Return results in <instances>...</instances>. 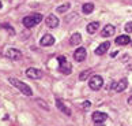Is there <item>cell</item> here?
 Wrapping results in <instances>:
<instances>
[{
  "label": "cell",
  "instance_id": "6da1fadb",
  "mask_svg": "<svg viewBox=\"0 0 132 126\" xmlns=\"http://www.w3.org/2000/svg\"><path fill=\"white\" fill-rule=\"evenodd\" d=\"M8 82H10V84H11L12 86H15L16 89H19L25 96H31V95H33L31 88H30V86H29L27 84H25L23 81H19V80H16V78H14V77H10V78H8Z\"/></svg>",
  "mask_w": 132,
  "mask_h": 126
},
{
  "label": "cell",
  "instance_id": "7a4b0ae2",
  "mask_svg": "<svg viewBox=\"0 0 132 126\" xmlns=\"http://www.w3.org/2000/svg\"><path fill=\"white\" fill-rule=\"evenodd\" d=\"M42 21V15L41 14H31V15H27L23 18V25H25L27 29H30V27H34L37 25V23H40Z\"/></svg>",
  "mask_w": 132,
  "mask_h": 126
},
{
  "label": "cell",
  "instance_id": "3957f363",
  "mask_svg": "<svg viewBox=\"0 0 132 126\" xmlns=\"http://www.w3.org/2000/svg\"><path fill=\"white\" fill-rule=\"evenodd\" d=\"M57 60H59V63H60V66H59V70H60V71L63 73V74H65V75L71 74V71H72V66L67 62L65 56H59V58H57Z\"/></svg>",
  "mask_w": 132,
  "mask_h": 126
},
{
  "label": "cell",
  "instance_id": "277c9868",
  "mask_svg": "<svg viewBox=\"0 0 132 126\" xmlns=\"http://www.w3.org/2000/svg\"><path fill=\"white\" fill-rule=\"evenodd\" d=\"M102 85H104V80H102L101 75H93L89 81V86L93 90H100L102 88Z\"/></svg>",
  "mask_w": 132,
  "mask_h": 126
},
{
  "label": "cell",
  "instance_id": "5b68a950",
  "mask_svg": "<svg viewBox=\"0 0 132 126\" xmlns=\"http://www.w3.org/2000/svg\"><path fill=\"white\" fill-rule=\"evenodd\" d=\"M6 56L12 60H19L22 58V52L19 50H15V48H8L6 51Z\"/></svg>",
  "mask_w": 132,
  "mask_h": 126
},
{
  "label": "cell",
  "instance_id": "8992f818",
  "mask_svg": "<svg viewBox=\"0 0 132 126\" xmlns=\"http://www.w3.org/2000/svg\"><path fill=\"white\" fill-rule=\"evenodd\" d=\"M26 75L31 80H40L42 77V71L38 69H34V67H30V69L26 70Z\"/></svg>",
  "mask_w": 132,
  "mask_h": 126
},
{
  "label": "cell",
  "instance_id": "52a82bcc",
  "mask_svg": "<svg viewBox=\"0 0 132 126\" xmlns=\"http://www.w3.org/2000/svg\"><path fill=\"white\" fill-rule=\"evenodd\" d=\"M86 54H87V52H86L85 48L79 47V48H78V50L74 52V59H75L76 62H83V60L86 59Z\"/></svg>",
  "mask_w": 132,
  "mask_h": 126
},
{
  "label": "cell",
  "instance_id": "ba28073f",
  "mask_svg": "<svg viewBox=\"0 0 132 126\" xmlns=\"http://www.w3.org/2000/svg\"><path fill=\"white\" fill-rule=\"evenodd\" d=\"M106 119H108V115H106L105 113L95 111V113L93 114V121H94V123H104Z\"/></svg>",
  "mask_w": 132,
  "mask_h": 126
},
{
  "label": "cell",
  "instance_id": "9c48e42d",
  "mask_svg": "<svg viewBox=\"0 0 132 126\" xmlns=\"http://www.w3.org/2000/svg\"><path fill=\"white\" fill-rule=\"evenodd\" d=\"M45 23L48 27H56L59 25V18L56 15H53V14H51V15H48L45 18Z\"/></svg>",
  "mask_w": 132,
  "mask_h": 126
},
{
  "label": "cell",
  "instance_id": "30bf717a",
  "mask_svg": "<svg viewBox=\"0 0 132 126\" xmlns=\"http://www.w3.org/2000/svg\"><path fill=\"white\" fill-rule=\"evenodd\" d=\"M109 48H110V43L109 41H105V43H102L101 45H98V47L95 48V54L101 56V55L106 54V51L109 50Z\"/></svg>",
  "mask_w": 132,
  "mask_h": 126
},
{
  "label": "cell",
  "instance_id": "8fae6325",
  "mask_svg": "<svg viewBox=\"0 0 132 126\" xmlns=\"http://www.w3.org/2000/svg\"><path fill=\"white\" fill-rule=\"evenodd\" d=\"M40 43H41V45H44V47H51V45L55 44V37H53L52 34H45L41 38Z\"/></svg>",
  "mask_w": 132,
  "mask_h": 126
},
{
  "label": "cell",
  "instance_id": "7c38bea8",
  "mask_svg": "<svg viewBox=\"0 0 132 126\" xmlns=\"http://www.w3.org/2000/svg\"><path fill=\"white\" fill-rule=\"evenodd\" d=\"M114 32H116V29H114L113 25H106L101 34H102V37H110V36L114 34Z\"/></svg>",
  "mask_w": 132,
  "mask_h": 126
},
{
  "label": "cell",
  "instance_id": "4fadbf2b",
  "mask_svg": "<svg viewBox=\"0 0 132 126\" xmlns=\"http://www.w3.org/2000/svg\"><path fill=\"white\" fill-rule=\"evenodd\" d=\"M127 86H128V81H127L125 78H123V80H120V81H119V82H117V84L114 85V90L120 93V92L125 90Z\"/></svg>",
  "mask_w": 132,
  "mask_h": 126
},
{
  "label": "cell",
  "instance_id": "5bb4252c",
  "mask_svg": "<svg viewBox=\"0 0 132 126\" xmlns=\"http://www.w3.org/2000/svg\"><path fill=\"white\" fill-rule=\"evenodd\" d=\"M128 43H131V38H129V36H127V34L119 36L116 38V44L117 45H127Z\"/></svg>",
  "mask_w": 132,
  "mask_h": 126
},
{
  "label": "cell",
  "instance_id": "9a60e30c",
  "mask_svg": "<svg viewBox=\"0 0 132 126\" xmlns=\"http://www.w3.org/2000/svg\"><path fill=\"white\" fill-rule=\"evenodd\" d=\"M80 43H82L80 33H74V34L71 36V38H70V44L71 45H79Z\"/></svg>",
  "mask_w": 132,
  "mask_h": 126
},
{
  "label": "cell",
  "instance_id": "2e32d148",
  "mask_svg": "<svg viewBox=\"0 0 132 126\" xmlns=\"http://www.w3.org/2000/svg\"><path fill=\"white\" fill-rule=\"evenodd\" d=\"M98 27H100V22H91L87 25L86 30H87V33H90V34H94V33L98 30Z\"/></svg>",
  "mask_w": 132,
  "mask_h": 126
},
{
  "label": "cell",
  "instance_id": "e0dca14e",
  "mask_svg": "<svg viewBox=\"0 0 132 126\" xmlns=\"http://www.w3.org/2000/svg\"><path fill=\"white\" fill-rule=\"evenodd\" d=\"M82 11H83V14L89 15V14H91L93 11H94V4L93 3H85L82 6Z\"/></svg>",
  "mask_w": 132,
  "mask_h": 126
},
{
  "label": "cell",
  "instance_id": "ac0fdd59",
  "mask_svg": "<svg viewBox=\"0 0 132 126\" xmlns=\"http://www.w3.org/2000/svg\"><path fill=\"white\" fill-rule=\"evenodd\" d=\"M56 104H57V108L60 110V111H63V113H64L65 115H71V111L65 107V104L63 103L61 100H59V99H57V100H56Z\"/></svg>",
  "mask_w": 132,
  "mask_h": 126
},
{
  "label": "cell",
  "instance_id": "d6986e66",
  "mask_svg": "<svg viewBox=\"0 0 132 126\" xmlns=\"http://www.w3.org/2000/svg\"><path fill=\"white\" fill-rule=\"evenodd\" d=\"M70 7H71V4H70V3H64V4H61V6H59V7H57V12H60V14L67 12L68 10H70Z\"/></svg>",
  "mask_w": 132,
  "mask_h": 126
},
{
  "label": "cell",
  "instance_id": "ffe728a7",
  "mask_svg": "<svg viewBox=\"0 0 132 126\" xmlns=\"http://www.w3.org/2000/svg\"><path fill=\"white\" fill-rule=\"evenodd\" d=\"M90 73H91V70H90V69H89V70H85V71H82L80 74H79V80H80V81H85V80L87 78V77H89V74H90Z\"/></svg>",
  "mask_w": 132,
  "mask_h": 126
},
{
  "label": "cell",
  "instance_id": "44dd1931",
  "mask_svg": "<svg viewBox=\"0 0 132 126\" xmlns=\"http://www.w3.org/2000/svg\"><path fill=\"white\" fill-rule=\"evenodd\" d=\"M125 32L132 33V22H128V23L125 25Z\"/></svg>",
  "mask_w": 132,
  "mask_h": 126
},
{
  "label": "cell",
  "instance_id": "7402d4cb",
  "mask_svg": "<svg viewBox=\"0 0 132 126\" xmlns=\"http://www.w3.org/2000/svg\"><path fill=\"white\" fill-rule=\"evenodd\" d=\"M37 103H38V104H40V106H42V107H44V108H45V110H49V107H48V106H46V103H45V101H41V100H37Z\"/></svg>",
  "mask_w": 132,
  "mask_h": 126
},
{
  "label": "cell",
  "instance_id": "603a6c76",
  "mask_svg": "<svg viewBox=\"0 0 132 126\" xmlns=\"http://www.w3.org/2000/svg\"><path fill=\"white\" fill-rule=\"evenodd\" d=\"M90 107V101H85L83 103V108H89Z\"/></svg>",
  "mask_w": 132,
  "mask_h": 126
},
{
  "label": "cell",
  "instance_id": "cb8c5ba5",
  "mask_svg": "<svg viewBox=\"0 0 132 126\" xmlns=\"http://www.w3.org/2000/svg\"><path fill=\"white\" fill-rule=\"evenodd\" d=\"M117 54H119V51H113V52H112L110 55H112V58H114V56H116Z\"/></svg>",
  "mask_w": 132,
  "mask_h": 126
},
{
  "label": "cell",
  "instance_id": "d4e9b609",
  "mask_svg": "<svg viewBox=\"0 0 132 126\" xmlns=\"http://www.w3.org/2000/svg\"><path fill=\"white\" fill-rule=\"evenodd\" d=\"M128 104L132 106V96H131V97H128Z\"/></svg>",
  "mask_w": 132,
  "mask_h": 126
},
{
  "label": "cell",
  "instance_id": "484cf974",
  "mask_svg": "<svg viewBox=\"0 0 132 126\" xmlns=\"http://www.w3.org/2000/svg\"><path fill=\"white\" fill-rule=\"evenodd\" d=\"M0 8H2V2H0Z\"/></svg>",
  "mask_w": 132,
  "mask_h": 126
},
{
  "label": "cell",
  "instance_id": "4316f807",
  "mask_svg": "<svg viewBox=\"0 0 132 126\" xmlns=\"http://www.w3.org/2000/svg\"><path fill=\"white\" fill-rule=\"evenodd\" d=\"M131 44H132V41H131Z\"/></svg>",
  "mask_w": 132,
  "mask_h": 126
}]
</instances>
